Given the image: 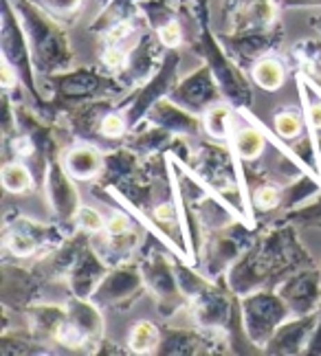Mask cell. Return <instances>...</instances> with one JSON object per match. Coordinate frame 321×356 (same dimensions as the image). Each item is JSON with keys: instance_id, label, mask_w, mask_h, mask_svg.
Wrapping results in <instances>:
<instances>
[{"instance_id": "cell-5", "label": "cell", "mask_w": 321, "mask_h": 356, "mask_svg": "<svg viewBox=\"0 0 321 356\" xmlns=\"http://www.w3.org/2000/svg\"><path fill=\"white\" fill-rule=\"evenodd\" d=\"M187 312L194 325L229 339L231 352H238V337H246L242 327L240 295H235L227 277L212 280L205 289L187 301Z\"/></svg>"}, {"instance_id": "cell-54", "label": "cell", "mask_w": 321, "mask_h": 356, "mask_svg": "<svg viewBox=\"0 0 321 356\" xmlns=\"http://www.w3.org/2000/svg\"><path fill=\"white\" fill-rule=\"evenodd\" d=\"M97 3H100V5H102V7H104V5H106V3H108V0H97Z\"/></svg>"}, {"instance_id": "cell-17", "label": "cell", "mask_w": 321, "mask_h": 356, "mask_svg": "<svg viewBox=\"0 0 321 356\" xmlns=\"http://www.w3.org/2000/svg\"><path fill=\"white\" fill-rule=\"evenodd\" d=\"M165 53H167V49L161 44L159 35L155 31L146 29L141 35H139L136 42L128 49L125 64L115 77L128 90H134L141 84H146V81L159 71Z\"/></svg>"}, {"instance_id": "cell-48", "label": "cell", "mask_w": 321, "mask_h": 356, "mask_svg": "<svg viewBox=\"0 0 321 356\" xmlns=\"http://www.w3.org/2000/svg\"><path fill=\"white\" fill-rule=\"evenodd\" d=\"M180 9H187L203 26H212V11H209V0H172Z\"/></svg>"}, {"instance_id": "cell-47", "label": "cell", "mask_w": 321, "mask_h": 356, "mask_svg": "<svg viewBox=\"0 0 321 356\" xmlns=\"http://www.w3.org/2000/svg\"><path fill=\"white\" fill-rule=\"evenodd\" d=\"M3 141L11 139L18 132V115H16V102L9 97V92L3 95Z\"/></svg>"}, {"instance_id": "cell-6", "label": "cell", "mask_w": 321, "mask_h": 356, "mask_svg": "<svg viewBox=\"0 0 321 356\" xmlns=\"http://www.w3.org/2000/svg\"><path fill=\"white\" fill-rule=\"evenodd\" d=\"M189 170L201 178V183L220 196L225 202H229L233 209H238L249 222L246 200L240 185L238 174V159H235L231 145H222L220 141H201L194 147V159ZM251 225V222H249Z\"/></svg>"}, {"instance_id": "cell-33", "label": "cell", "mask_w": 321, "mask_h": 356, "mask_svg": "<svg viewBox=\"0 0 321 356\" xmlns=\"http://www.w3.org/2000/svg\"><path fill=\"white\" fill-rule=\"evenodd\" d=\"M174 136L176 134L167 132L165 128L152 123L150 119H143L141 123H136V126L125 134L123 145H128L139 156L146 159V156L157 154V152H167V147H170Z\"/></svg>"}, {"instance_id": "cell-22", "label": "cell", "mask_w": 321, "mask_h": 356, "mask_svg": "<svg viewBox=\"0 0 321 356\" xmlns=\"http://www.w3.org/2000/svg\"><path fill=\"white\" fill-rule=\"evenodd\" d=\"M117 104L119 99H95V102L79 104L71 108V111H66L62 121L68 126V130L73 132L75 141H88V143L104 147L102 123Z\"/></svg>"}, {"instance_id": "cell-8", "label": "cell", "mask_w": 321, "mask_h": 356, "mask_svg": "<svg viewBox=\"0 0 321 356\" xmlns=\"http://www.w3.org/2000/svg\"><path fill=\"white\" fill-rule=\"evenodd\" d=\"M159 240H146L141 251L134 257L141 266L143 280L148 286V293L155 297L159 314L163 319H172L183 308H187V299L180 293V286L176 280L174 257H170L165 251L159 249Z\"/></svg>"}, {"instance_id": "cell-49", "label": "cell", "mask_w": 321, "mask_h": 356, "mask_svg": "<svg viewBox=\"0 0 321 356\" xmlns=\"http://www.w3.org/2000/svg\"><path fill=\"white\" fill-rule=\"evenodd\" d=\"M167 154H170L174 161H178L180 165L189 168V165H191V159H194V149H191V145L187 143L185 136H174L172 143H170V147H167Z\"/></svg>"}, {"instance_id": "cell-12", "label": "cell", "mask_w": 321, "mask_h": 356, "mask_svg": "<svg viewBox=\"0 0 321 356\" xmlns=\"http://www.w3.org/2000/svg\"><path fill=\"white\" fill-rule=\"evenodd\" d=\"M178 71H180V53H178V49H172L165 53L159 71L152 75L146 84L130 90L128 95H123L119 99L117 108L123 115L125 123H128V130H132L136 123H141L148 117L150 108L159 99L167 97V92H170L172 86L180 79Z\"/></svg>"}, {"instance_id": "cell-46", "label": "cell", "mask_w": 321, "mask_h": 356, "mask_svg": "<svg viewBox=\"0 0 321 356\" xmlns=\"http://www.w3.org/2000/svg\"><path fill=\"white\" fill-rule=\"evenodd\" d=\"M75 229L86 231V234L93 238V236L102 234V231L106 229V218L97 209L88 207V204H81L77 216H75Z\"/></svg>"}, {"instance_id": "cell-34", "label": "cell", "mask_w": 321, "mask_h": 356, "mask_svg": "<svg viewBox=\"0 0 321 356\" xmlns=\"http://www.w3.org/2000/svg\"><path fill=\"white\" fill-rule=\"evenodd\" d=\"M187 204L194 209V213H196V218H198V222H201L205 234L227 227V225H231L235 220H246V218L238 209H233L229 202H225L216 194H207L201 200L187 202Z\"/></svg>"}, {"instance_id": "cell-3", "label": "cell", "mask_w": 321, "mask_h": 356, "mask_svg": "<svg viewBox=\"0 0 321 356\" xmlns=\"http://www.w3.org/2000/svg\"><path fill=\"white\" fill-rule=\"evenodd\" d=\"M22 20L38 75L45 79L75 66V53L66 26L38 7L33 0H11Z\"/></svg>"}, {"instance_id": "cell-32", "label": "cell", "mask_w": 321, "mask_h": 356, "mask_svg": "<svg viewBox=\"0 0 321 356\" xmlns=\"http://www.w3.org/2000/svg\"><path fill=\"white\" fill-rule=\"evenodd\" d=\"M26 319V330H29L38 341L55 348V334L66 319V304H45V301H33L31 306L22 310Z\"/></svg>"}, {"instance_id": "cell-4", "label": "cell", "mask_w": 321, "mask_h": 356, "mask_svg": "<svg viewBox=\"0 0 321 356\" xmlns=\"http://www.w3.org/2000/svg\"><path fill=\"white\" fill-rule=\"evenodd\" d=\"M183 22L194 29L191 38L187 40L189 49L212 68V75L216 77L225 102L235 111H246L253 106V86H251L244 68L225 51L218 33L212 31V26L198 24L191 13H183Z\"/></svg>"}, {"instance_id": "cell-23", "label": "cell", "mask_w": 321, "mask_h": 356, "mask_svg": "<svg viewBox=\"0 0 321 356\" xmlns=\"http://www.w3.org/2000/svg\"><path fill=\"white\" fill-rule=\"evenodd\" d=\"M317 325V312L304 314V317H288L273 337L269 343L264 346V354L271 356H302L308 341L313 337V330Z\"/></svg>"}, {"instance_id": "cell-20", "label": "cell", "mask_w": 321, "mask_h": 356, "mask_svg": "<svg viewBox=\"0 0 321 356\" xmlns=\"http://www.w3.org/2000/svg\"><path fill=\"white\" fill-rule=\"evenodd\" d=\"M45 289V282L33 268H24L11 264L5 259L0 266V301L7 310L22 312L26 306L40 299V293Z\"/></svg>"}, {"instance_id": "cell-15", "label": "cell", "mask_w": 321, "mask_h": 356, "mask_svg": "<svg viewBox=\"0 0 321 356\" xmlns=\"http://www.w3.org/2000/svg\"><path fill=\"white\" fill-rule=\"evenodd\" d=\"M77 181L66 172L60 159H55L45 176V196L53 220L68 231H75V216L81 207V198L77 191Z\"/></svg>"}, {"instance_id": "cell-52", "label": "cell", "mask_w": 321, "mask_h": 356, "mask_svg": "<svg viewBox=\"0 0 321 356\" xmlns=\"http://www.w3.org/2000/svg\"><path fill=\"white\" fill-rule=\"evenodd\" d=\"M282 9H315L321 7V0H280Z\"/></svg>"}, {"instance_id": "cell-40", "label": "cell", "mask_w": 321, "mask_h": 356, "mask_svg": "<svg viewBox=\"0 0 321 356\" xmlns=\"http://www.w3.org/2000/svg\"><path fill=\"white\" fill-rule=\"evenodd\" d=\"M251 81L267 92L280 90L286 81V64L271 53V56L258 60L251 66Z\"/></svg>"}, {"instance_id": "cell-24", "label": "cell", "mask_w": 321, "mask_h": 356, "mask_svg": "<svg viewBox=\"0 0 321 356\" xmlns=\"http://www.w3.org/2000/svg\"><path fill=\"white\" fill-rule=\"evenodd\" d=\"M143 168V156H139L134 149L128 145H117V147H108L106 149V159H104V170L100 178L93 183V194H102V191L115 189L121 183H125L128 178H134L141 174Z\"/></svg>"}, {"instance_id": "cell-16", "label": "cell", "mask_w": 321, "mask_h": 356, "mask_svg": "<svg viewBox=\"0 0 321 356\" xmlns=\"http://www.w3.org/2000/svg\"><path fill=\"white\" fill-rule=\"evenodd\" d=\"M284 26L277 22L271 29L260 31H222L218 33L222 47L242 68H251L258 60L271 56L284 42Z\"/></svg>"}, {"instance_id": "cell-37", "label": "cell", "mask_w": 321, "mask_h": 356, "mask_svg": "<svg viewBox=\"0 0 321 356\" xmlns=\"http://www.w3.org/2000/svg\"><path fill=\"white\" fill-rule=\"evenodd\" d=\"M53 346H47L38 341L29 330L26 332H13V330H3L0 332V354L3 356H45V354H55Z\"/></svg>"}, {"instance_id": "cell-51", "label": "cell", "mask_w": 321, "mask_h": 356, "mask_svg": "<svg viewBox=\"0 0 321 356\" xmlns=\"http://www.w3.org/2000/svg\"><path fill=\"white\" fill-rule=\"evenodd\" d=\"M97 356H104V354H117V356H121V354H130V350H128V346L125 348H121V346H117V343H113L110 339H102V343L97 346V352H95Z\"/></svg>"}, {"instance_id": "cell-41", "label": "cell", "mask_w": 321, "mask_h": 356, "mask_svg": "<svg viewBox=\"0 0 321 356\" xmlns=\"http://www.w3.org/2000/svg\"><path fill=\"white\" fill-rule=\"evenodd\" d=\"M306 130H308V123H306L302 106L299 108L284 106V108H280V111H275V115H273V132H275L277 139L295 141V139H299V136L306 134Z\"/></svg>"}, {"instance_id": "cell-55", "label": "cell", "mask_w": 321, "mask_h": 356, "mask_svg": "<svg viewBox=\"0 0 321 356\" xmlns=\"http://www.w3.org/2000/svg\"><path fill=\"white\" fill-rule=\"evenodd\" d=\"M319 229H321V227H319Z\"/></svg>"}, {"instance_id": "cell-27", "label": "cell", "mask_w": 321, "mask_h": 356, "mask_svg": "<svg viewBox=\"0 0 321 356\" xmlns=\"http://www.w3.org/2000/svg\"><path fill=\"white\" fill-rule=\"evenodd\" d=\"M104 159L106 149L88 141H73L60 156L66 172L79 183H95L104 170Z\"/></svg>"}, {"instance_id": "cell-43", "label": "cell", "mask_w": 321, "mask_h": 356, "mask_svg": "<svg viewBox=\"0 0 321 356\" xmlns=\"http://www.w3.org/2000/svg\"><path fill=\"white\" fill-rule=\"evenodd\" d=\"M297 79V90H299V106L304 111L306 123H308L311 130L321 132V90L313 79H308L304 73L295 71Z\"/></svg>"}, {"instance_id": "cell-25", "label": "cell", "mask_w": 321, "mask_h": 356, "mask_svg": "<svg viewBox=\"0 0 321 356\" xmlns=\"http://www.w3.org/2000/svg\"><path fill=\"white\" fill-rule=\"evenodd\" d=\"M233 154L242 163H256L267 152L269 136L264 132L262 123L251 115V108L246 111H238V119H235L233 134L229 141Z\"/></svg>"}, {"instance_id": "cell-19", "label": "cell", "mask_w": 321, "mask_h": 356, "mask_svg": "<svg viewBox=\"0 0 321 356\" xmlns=\"http://www.w3.org/2000/svg\"><path fill=\"white\" fill-rule=\"evenodd\" d=\"M275 291L288 306L290 317L313 314L321 306V268L306 266L290 273L275 286Z\"/></svg>"}, {"instance_id": "cell-9", "label": "cell", "mask_w": 321, "mask_h": 356, "mask_svg": "<svg viewBox=\"0 0 321 356\" xmlns=\"http://www.w3.org/2000/svg\"><path fill=\"white\" fill-rule=\"evenodd\" d=\"M73 231L64 229L58 222H38L29 216H22L18 209H11L5 216L3 227V249L16 259H29L49 253L60 246Z\"/></svg>"}, {"instance_id": "cell-1", "label": "cell", "mask_w": 321, "mask_h": 356, "mask_svg": "<svg viewBox=\"0 0 321 356\" xmlns=\"http://www.w3.org/2000/svg\"><path fill=\"white\" fill-rule=\"evenodd\" d=\"M306 266H315L311 251L302 244L297 227L277 218L260 225L256 242L227 270V284L235 295L275 289L284 277Z\"/></svg>"}, {"instance_id": "cell-26", "label": "cell", "mask_w": 321, "mask_h": 356, "mask_svg": "<svg viewBox=\"0 0 321 356\" xmlns=\"http://www.w3.org/2000/svg\"><path fill=\"white\" fill-rule=\"evenodd\" d=\"M280 3L277 0H253L225 13V31H260L271 29L280 22Z\"/></svg>"}, {"instance_id": "cell-18", "label": "cell", "mask_w": 321, "mask_h": 356, "mask_svg": "<svg viewBox=\"0 0 321 356\" xmlns=\"http://www.w3.org/2000/svg\"><path fill=\"white\" fill-rule=\"evenodd\" d=\"M167 97H170L172 102H176L178 106L187 108V111L201 115V117L209 111V108H214L216 104L225 102L218 81L212 75V68H209L205 62L194 73L180 77L172 86V90L167 92Z\"/></svg>"}, {"instance_id": "cell-50", "label": "cell", "mask_w": 321, "mask_h": 356, "mask_svg": "<svg viewBox=\"0 0 321 356\" xmlns=\"http://www.w3.org/2000/svg\"><path fill=\"white\" fill-rule=\"evenodd\" d=\"M302 356H321V306L317 308V325L313 330V337Z\"/></svg>"}, {"instance_id": "cell-35", "label": "cell", "mask_w": 321, "mask_h": 356, "mask_svg": "<svg viewBox=\"0 0 321 356\" xmlns=\"http://www.w3.org/2000/svg\"><path fill=\"white\" fill-rule=\"evenodd\" d=\"M319 194H321V176L311 172V170H302L297 176L288 178V181L284 183V189H282V216L302 207V204H306Z\"/></svg>"}, {"instance_id": "cell-11", "label": "cell", "mask_w": 321, "mask_h": 356, "mask_svg": "<svg viewBox=\"0 0 321 356\" xmlns=\"http://www.w3.org/2000/svg\"><path fill=\"white\" fill-rule=\"evenodd\" d=\"M242 308V327L244 334L256 350L264 352L273 332L280 327L288 317L290 310L284 299L277 295L275 289H262L240 297Z\"/></svg>"}, {"instance_id": "cell-36", "label": "cell", "mask_w": 321, "mask_h": 356, "mask_svg": "<svg viewBox=\"0 0 321 356\" xmlns=\"http://www.w3.org/2000/svg\"><path fill=\"white\" fill-rule=\"evenodd\" d=\"M139 5H141V0H108V3L102 7V11L95 16V20L91 22L88 31L100 38L108 29H113L115 24L139 18L141 16Z\"/></svg>"}, {"instance_id": "cell-53", "label": "cell", "mask_w": 321, "mask_h": 356, "mask_svg": "<svg viewBox=\"0 0 321 356\" xmlns=\"http://www.w3.org/2000/svg\"><path fill=\"white\" fill-rule=\"evenodd\" d=\"M308 24H311V29L317 33V38L321 40V13H319V16H311Z\"/></svg>"}, {"instance_id": "cell-10", "label": "cell", "mask_w": 321, "mask_h": 356, "mask_svg": "<svg viewBox=\"0 0 321 356\" xmlns=\"http://www.w3.org/2000/svg\"><path fill=\"white\" fill-rule=\"evenodd\" d=\"M260 227L249 225L246 220H235L222 229L205 234L198 268L209 280L225 277L227 270L238 262L240 255L256 242Z\"/></svg>"}, {"instance_id": "cell-13", "label": "cell", "mask_w": 321, "mask_h": 356, "mask_svg": "<svg viewBox=\"0 0 321 356\" xmlns=\"http://www.w3.org/2000/svg\"><path fill=\"white\" fill-rule=\"evenodd\" d=\"M146 293H148V286L143 280L141 266H139L136 259H130V262H123L110 268L106 273V277L100 282V286L95 289V293L91 295V299L102 310L125 312Z\"/></svg>"}, {"instance_id": "cell-7", "label": "cell", "mask_w": 321, "mask_h": 356, "mask_svg": "<svg viewBox=\"0 0 321 356\" xmlns=\"http://www.w3.org/2000/svg\"><path fill=\"white\" fill-rule=\"evenodd\" d=\"M0 49H3V60L18 73L26 97L33 102L36 111H42L47 106V97L42 92L38 81V71L33 64L31 47L26 40L22 20L11 0H5L3 5V20H0Z\"/></svg>"}, {"instance_id": "cell-28", "label": "cell", "mask_w": 321, "mask_h": 356, "mask_svg": "<svg viewBox=\"0 0 321 356\" xmlns=\"http://www.w3.org/2000/svg\"><path fill=\"white\" fill-rule=\"evenodd\" d=\"M66 310H68V321H71L77 330L84 334V339L88 341L91 352H97V346L102 343V339L106 337V321H104V310L95 304L93 299L68 295L66 299Z\"/></svg>"}, {"instance_id": "cell-38", "label": "cell", "mask_w": 321, "mask_h": 356, "mask_svg": "<svg viewBox=\"0 0 321 356\" xmlns=\"http://www.w3.org/2000/svg\"><path fill=\"white\" fill-rule=\"evenodd\" d=\"M201 119H203V134H207L209 139H214V141L227 143L231 141L238 111L231 108L229 104H216L214 108H209Z\"/></svg>"}, {"instance_id": "cell-42", "label": "cell", "mask_w": 321, "mask_h": 356, "mask_svg": "<svg viewBox=\"0 0 321 356\" xmlns=\"http://www.w3.org/2000/svg\"><path fill=\"white\" fill-rule=\"evenodd\" d=\"M0 181H3V187L9 194H16V196H24V194H29L33 187H38L33 170L20 159H11L5 163L3 172H0Z\"/></svg>"}, {"instance_id": "cell-39", "label": "cell", "mask_w": 321, "mask_h": 356, "mask_svg": "<svg viewBox=\"0 0 321 356\" xmlns=\"http://www.w3.org/2000/svg\"><path fill=\"white\" fill-rule=\"evenodd\" d=\"M159 343H161V325H157L150 319L136 321L130 327L128 341H125L130 354L136 356H155L159 352Z\"/></svg>"}, {"instance_id": "cell-21", "label": "cell", "mask_w": 321, "mask_h": 356, "mask_svg": "<svg viewBox=\"0 0 321 356\" xmlns=\"http://www.w3.org/2000/svg\"><path fill=\"white\" fill-rule=\"evenodd\" d=\"M88 244H91V236L86 231L75 229L60 246H55V249H51L49 253L40 255V259L33 264V270L42 277L45 284L66 280L68 273H71V268L75 266V262Z\"/></svg>"}, {"instance_id": "cell-30", "label": "cell", "mask_w": 321, "mask_h": 356, "mask_svg": "<svg viewBox=\"0 0 321 356\" xmlns=\"http://www.w3.org/2000/svg\"><path fill=\"white\" fill-rule=\"evenodd\" d=\"M143 242H146L143 234L136 229L123 231V234H106V231H102V234L91 238L95 251L102 255V259L110 268L134 259L139 251H141Z\"/></svg>"}, {"instance_id": "cell-31", "label": "cell", "mask_w": 321, "mask_h": 356, "mask_svg": "<svg viewBox=\"0 0 321 356\" xmlns=\"http://www.w3.org/2000/svg\"><path fill=\"white\" fill-rule=\"evenodd\" d=\"M108 270L110 266L104 262L102 255L95 251V246L88 244L75 262V266L71 268V273H68V277H66L68 291L77 297L91 299V295L95 293L97 286H100V282L106 277Z\"/></svg>"}, {"instance_id": "cell-2", "label": "cell", "mask_w": 321, "mask_h": 356, "mask_svg": "<svg viewBox=\"0 0 321 356\" xmlns=\"http://www.w3.org/2000/svg\"><path fill=\"white\" fill-rule=\"evenodd\" d=\"M47 106L38 111L47 121H60L66 111L95 102V99H121L130 90L121 81L104 71L102 66H73L64 73H55L40 81Z\"/></svg>"}, {"instance_id": "cell-44", "label": "cell", "mask_w": 321, "mask_h": 356, "mask_svg": "<svg viewBox=\"0 0 321 356\" xmlns=\"http://www.w3.org/2000/svg\"><path fill=\"white\" fill-rule=\"evenodd\" d=\"M141 16L148 24L150 31H161L165 24H170L172 20L180 18V9L172 0H141Z\"/></svg>"}, {"instance_id": "cell-29", "label": "cell", "mask_w": 321, "mask_h": 356, "mask_svg": "<svg viewBox=\"0 0 321 356\" xmlns=\"http://www.w3.org/2000/svg\"><path fill=\"white\" fill-rule=\"evenodd\" d=\"M152 123L165 128L167 132H172L176 136H198L203 134V119L201 115L187 111V108L178 106L170 97L159 99L155 106L150 108L148 117Z\"/></svg>"}, {"instance_id": "cell-45", "label": "cell", "mask_w": 321, "mask_h": 356, "mask_svg": "<svg viewBox=\"0 0 321 356\" xmlns=\"http://www.w3.org/2000/svg\"><path fill=\"white\" fill-rule=\"evenodd\" d=\"M33 3L64 26H73L84 9V0H33Z\"/></svg>"}, {"instance_id": "cell-14", "label": "cell", "mask_w": 321, "mask_h": 356, "mask_svg": "<svg viewBox=\"0 0 321 356\" xmlns=\"http://www.w3.org/2000/svg\"><path fill=\"white\" fill-rule=\"evenodd\" d=\"M161 356H209V354H233L227 337L203 330V327H172L161 325Z\"/></svg>"}]
</instances>
